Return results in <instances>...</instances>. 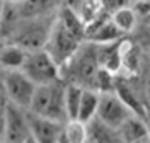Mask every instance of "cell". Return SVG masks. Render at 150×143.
I'll list each match as a JSON object with an SVG mask.
<instances>
[{"mask_svg": "<svg viewBox=\"0 0 150 143\" xmlns=\"http://www.w3.org/2000/svg\"><path fill=\"white\" fill-rule=\"evenodd\" d=\"M99 99L101 94L91 90V89H84L82 90V99H80V106H79V114H77V121L87 124L92 121L96 114H97V107H99Z\"/></svg>", "mask_w": 150, "mask_h": 143, "instance_id": "5bb4252c", "label": "cell"}, {"mask_svg": "<svg viewBox=\"0 0 150 143\" xmlns=\"http://www.w3.org/2000/svg\"><path fill=\"white\" fill-rule=\"evenodd\" d=\"M4 5H5V0H0V19H2V12H4Z\"/></svg>", "mask_w": 150, "mask_h": 143, "instance_id": "484cf974", "label": "cell"}, {"mask_svg": "<svg viewBox=\"0 0 150 143\" xmlns=\"http://www.w3.org/2000/svg\"><path fill=\"white\" fill-rule=\"evenodd\" d=\"M114 94L121 99L123 104L126 106L135 116H138V118H142V119H145V111H143V107H142L140 101H138V97L135 95V92L131 90V87L128 85L126 82H123V80H116V84H114Z\"/></svg>", "mask_w": 150, "mask_h": 143, "instance_id": "e0dca14e", "label": "cell"}, {"mask_svg": "<svg viewBox=\"0 0 150 143\" xmlns=\"http://www.w3.org/2000/svg\"><path fill=\"white\" fill-rule=\"evenodd\" d=\"M4 109H0V143L4 142V135H5V116H4Z\"/></svg>", "mask_w": 150, "mask_h": 143, "instance_id": "d4e9b609", "label": "cell"}, {"mask_svg": "<svg viewBox=\"0 0 150 143\" xmlns=\"http://www.w3.org/2000/svg\"><path fill=\"white\" fill-rule=\"evenodd\" d=\"M137 143H150V133H149V136H145L143 140H140V142H137Z\"/></svg>", "mask_w": 150, "mask_h": 143, "instance_id": "4316f807", "label": "cell"}, {"mask_svg": "<svg viewBox=\"0 0 150 143\" xmlns=\"http://www.w3.org/2000/svg\"><path fill=\"white\" fill-rule=\"evenodd\" d=\"M58 7V0H24L19 4V15L21 20H31V19H43L55 14Z\"/></svg>", "mask_w": 150, "mask_h": 143, "instance_id": "30bf717a", "label": "cell"}, {"mask_svg": "<svg viewBox=\"0 0 150 143\" xmlns=\"http://www.w3.org/2000/svg\"><path fill=\"white\" fill-rule=\"evenodd\" d=\"M109 17H111V22L114 24V27L118 29L123 36L133 32L137 29V26H138V20H140L137 17L135 10L131 9V5L114 10L112 14H109Z\"/></svg>", "mask_w": 150, "mask_h": 143, "instance_id": "2e32d148", "label": "cell"}, {"mask_svg": "<svg viewBox=\"0 0 150 143\" xmlns=\"http://www.w3.org/2000/svg\"><path fill=\"white\" fill-rule=\"evenodd\" d=\"M21 72L28 77L36 87L55 84L62 80V70L53 61V58L45 49L28 51L26 60L21 67Z\"/></svg>", "mask_w": 150, "mask_h": 143, "instance_id": "7a4b0ae2", "label": "cell"}, {"mask_svg": "<svg viewBox=\"0 0 150 143\" xmlns=\"http://www.w3.org/2000/svg\"><path fill=\"white\" fill-rule=\"evenodd\" d=\"M2 84L5 89L7 102L19 109L28 111L33 95L36 92V85L21 70H5L2 75Z\"/></svg>", "mask_w": 150, "mask_h": 143, "instance_id": "5b68a950", "label": "cell"}, {"mask_svg": "<svg viewBox=\"0 0 150 143\" xmlns=\"http://www.w3.org/2000/svg\"><path fill=\"white\" fill-rule=\"evenodd\" d=\"M131 9L135 10L137 17L142 20H145L150 15V0H138L131 4Z\"/></svg>", "mask_w": 150, "mask_h": 143, "instance_id": "7402d4cb", "label": "cell"}, {"mask_svg": "<svg viewBox=\"0 0 150 143\" xmlns=\"http://www.w3.org/2000/svg\"><path fill=\"white\" fill-rule=\"evenodd\" d=\"M149 133H150V121H149Z\"/></svg>", "mask_w": 150, "mask_h": 143, "instance_id": "4dcf8cb0", "label": "cell"}, {"mask_svg": "<svg viewBox=\"0 0 150 143\" xmlns=\"http://www.w3.org/2000/svg\"><path fill=\"white\" fill-rule=\"evenodd\" d=\"M24 143H38V142L34 140V138H33V136H29V138H28V140H26Z\"/></svg>", "mask_w": 150, "mask_h": 143, "instance_id": "f1b7e54d", "label": "cell"}, {"mask_svg": "<svg viewBox=\"0 0 150 143\" xmlns=\"http://www.w3.org/2000/svg\"><path fill=\"white\" fill-rule=\"evenodd\" d=\"M55 17H43V19H31V20H21L17 29L14 31L12 44H17L26 51H36L45 49L46 46L50 31L53 27Z\"/></svg>", "mask_w": 150, "mask_h": 143, "instance_id": "3957f363", "label": "cell"}, {"mask_svg": "<svg viewBox=\"0 0 150 143\" xmlns=\"http://www.w3.org/2000/svg\"><path fill=\"white\" fill-rule=\"evenodd\" d=\"M130 116H135V114L123 104V101L114 94V92L101 94L97 114H96V118H97L101 123H104L106 126H109V128L118 130Z\"/></svg>", "mask_w": 150, "mask_h": 143, "instance_id": "8992f818", "label": "cell"}, {"mask_svg": "<svg viewBox=\"0 0 150 143\" xmlns=\"http://www.w3.org/2000/svg\"><path fill=\"white\" fill-rule=\"evenodd\" d=\"M58 143H87V126L80 121H65Z\"/></svg>", "mask_w": 150, "mask_h": 143, "instance_id": "ffe728a7", "label": "cell"}, {"mask_svg": "<svg viewBox=\"0 0 150 143\" xmlns=\"http://www.w3.org/2000/svg\"><path fill=\"white\" fill-rule=\"evenodd\" d=\"M87 126V143H123L118 130L109 128L97 118L85 124Z\"/></svg>", "mask_w": 150, "mask_h": 143, "instance_id": "7c38bea8", "label": "cell"}, {"mask_svg": "<svg viewBox=\"0 0 150 143\" xmlns=\"http://www.w3.org/2000/svg\"><path fill=\"white\" fill-rule=\"evenodd\" d=\"M7 104H9V102H7V95H5V89H4L2 77H0V109H4Z\"/></svg>", "mask_w": 150, "mask_h": 143, "instance_id": "cb8c5ba5", "label": "cell"}, {"mask_svg": "<svg viewBox=\"0 0 150 143\" xmlns=\"http://www.w3.org/2000/svg\"><path fill=\"white\" fill-rule=\"evenodd\" d=\"M5 116V143H24L31 136L29 131V121H28V111L19 109L16 106L7 104L4 109Z\"/></svg>", "mask_w": 150, "mask_h": 143, "instance_id": "52a82bcc", "label": "cell"}, {"mask_svg": "<svg viewBox=\"0 0 150 143\" xmlns=\"http://www.w3.org/2000/svg\"><path fill=\"white\" fill-rule=\"evenodd\" d=\"M118 133L121 136L123 143H137L149 136V123L138 116H130L125 123L118 128Z\"/></svg>", "mask_w": 150, "mask_h": 143, "instance_id": "4fadbf2b", "label": "cell"}, {"mask_svg": "<svg viewBox=\"0 0 150 143\" xmlns=\"http://www.w3.org/2000/svg\"><path fill=\"white\" fill-rule=\"evenodd\" d=\"M133 2H138V0H131V4H133Z\"/></svg>", "mask_w": 150, "mask_h": 143, "instance_id": "1f68e13d", "label": "cell"}, {"mask_svg": "<svg viewBox=\"0 0 150 143\" xmlns=\"http://www.w3.org/2000/svg\"><path fill=\"white\" fill-rule=\"evenodd\" d=\"M28 121H29L31 136L38 143H58L63 123L45 119V118H39V116H33L29 113H28Z\"/></svg>", "mask_w": 150, "mask_h": 143, "instance_id": "9c48e42d", "label": "cell"}, {"mask_svg": "<svg viewBox=\"0 0 150 143\" xmlns=\"http://www.w3.org/2000/svg\"><path fill=\"white\" fill-rule=\"evenodd\" d=\"M104 14H112L114 10L131 5V0H99Z\"/></svg>", "mask_w": 150, "mask_h": 143, "instance_id": "44dd1931", "label": "cell"}, {"mask_svg": "<svg viewBox=\"0 0 150 143\" xmlns=\"http://www.w3.org/2000/svg\"><path fill=\"white\" fill-rule=\"evenodd\" d=\"M147 26V24H145ZM138 39H140L142 48L150 55V26H147L145 29H142V32L138 34Z\"/></svg>", "mask_w": 150, "mask_h": 143, "instance_id": "603a6c76", "label": "cell"}, {"mask_svg": "<svg viewBox=\"0 0 150 143\" xmlns=\"http://www.w3.org/2000/svg\"><path fill=\"white\" fill-rule=\"evenodd\" d=\"M80 46H82V41L72 36L55 17L53 27L50 31L46 46H45V51L53 58V61L60 67V70L74 58V55L79 51Z\"/></svg>", "mask_w": 150, "mask_h": 143, "instance_id": "277c9868", "label": "cell"}, {"mask_svg": "<svg viewBox=\"0 0 150 143\" xmlns=\"http://www.w3.org/2000/svg\"><path fill=\"white\" fill-rule=\"evenodd\" d=\"M82 87L77 84H65V94H63V104H65V114L67 121H77V114H79V106H80V99H82Z\"/></svg>", "mask_w": 150, "mask_h": 143, "instance_id": "d6986e66", "label": "cell"}, {"mask_svg": "<svg viewBox=\"0 0 150 143\" xmlns=\"http://www.w3.org/2000/svg\"><path fill=\"white\" fill-rule=\"evenodd\" d=\"M28 51L17 44H7L0 49V65L4 70H21Z\"/></svg>", "mask_w": 150, "mask_h": 143, "instance_id": "ac0fdd59", "label": "cell"}, {"mask_svg": "<svg viewBox=\"0 0 150 143\" xmlns=\"http://www.w3.org/2000/svg\"><path fill=\"white\" fill-rule=\"evenodd\" d=\"M2 143H5V142H2Z\"/></svg>", "mask_w": 150, "mask_h": 143, "instance_id": "d6a6232c", "label": "cell"}, {"mask_svg": "<svg viewBox=\"0 0 150 143\" xmlns=\"http://www.w3.org/2000/svg\"><path fill=\"white\" fill-rule=\"evenodd\" d=\"M85 39L91 44H109V43H116L121 41L123 34L114 27V24L111 22L109 14H101L99 17H96L85 26Z\"/></svg>", "mask_w": 150, "mask_h": 143, "instance_id": "ba28073f", "label": "cell"}, {"mask_svg": "<svg viewBox=\"0 0 150 143\" xmlns=\"http://www.w3.org/2000/svg\"><path fill=\"white\" fill-rule=\"evenodd\" d=\"M121 41L116 43H109V44H101L97 46V63L99 68H103L109 73H118L121 72Z\"/></svg>", "mask_w": 150, "mask_h": 143, "instance_id": "8fae6325", "label": "cell"}, {"mask_svg": "<svg viewBox=\"0 0 150 143\" xmlns=\"http://www.w3.org/2000/svg\"><path fill=\"white\" fill-rule=\"evenodd\" d=\"M5 2H9V4H16V5H19V4H22L24 0H5Z\"/></svg>", "mask_w": 150, "mask_h": 143, "instance_id": "83f0119b", "label": "cell"}, {"mask_svg": "<svg viewBox=\"0 0 150 143\" xmlns=\"http://www.w3.org/2000/svg\"><path fill=\"white\" fill-rule=\"evenodd\" d=\"M56 20H58L72 36H75L77 39H80V41L85 39V24H84V20L80 19L72 9L62 7L60 12H56Z\"/></svg>", "mask_w": 150, "mask_h": 143, "instance_id": "9a60e30c", "label": "cell"}, {"mask_svg": "<svg viewBox=\"0 0 150 143\" xmlns=\"http://www.w3.org/2000/svg\"><path fill=\"white\" fill-rule=\"evenodd\" d=\"M63 94H65L63 80L36 87V92L33 95V101H31L28 113L33 116L45 118V119L65 123L67 114H65V104H63Z\"/></svg>", "mask_w": 150, "mask_h": 143, "instance_id": "6da1fadb", "label": "cell"}, {"mask_svg": "<svg viewBox=\"0 0 150 143\" xmlns=\"http://www.w3.org/2000/svg\"><path fill=\"white\" fill-rule=\"evenodd\" d=\"M147 92H149V95H150V77H149V82H147Z\"/></svg>", "mask_w": 150, "mask_h": 143, "instance_id": "f546056e", "label": "cell"}]
</instances>
